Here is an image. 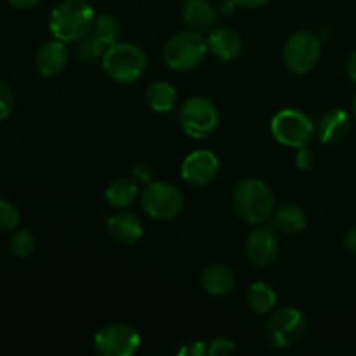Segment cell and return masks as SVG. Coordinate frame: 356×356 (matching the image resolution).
I'll return each instance as SVG.
<instances>
[{
    "label": "cell",
    "mask_w": 356,
    "mask_h": 356,
    "mask_svg": "<svg viewBox=\"0 0 356 356\" xmlns=\"http://www.w3.org/2000/svg\"><path fill=\"white\" fill-rule=\"evenodd\" d=\"M153 176H155V170H153V167L148 165V163H138V165L132 167V177H134L138 183L149 184L153 181Z\"/></svg>",
    "instance_id": "cell-30"
},
{
    "label": "cell",
    "mask_w": 356,
    "mask_h": 356,
    "mask_svg": "<svg viewBox=\"0 0 356 356\" xmlns=\"http://www.w3.org/2000/svg\"><path fill=\"white\" fill-rule=\"evenodd\" d=\"M346 70H348V75H350V79L355 80V82H356V49L353 52H351L350 58H348Z\"/></svg>",
    "instance_id": "cell-35"
},
{
    "label": "cell",
    "mask_w": 356,
    "mask_h": 356,
    "mask_svg": "<svg viewBox=\"0 0 356 356\" xmlns=\"http://www.w3.org/2000/svg\"><path fill=\"white\" fill-rule=\"evenodd\" d=\"M271 134L280 145L289 148H302L308 146L315 136L316 127L308 113L296 108L280 110L271 118Z\"/></svg>",
    "instance_id": "cell-6"
},
{
    "label": "cell",
    "mask_w": 356,
    "mask_h": 356,
    "mask_svg": "<svg viewBox=\"0 0 356 356\" xmlns=\"http://www.w3.org/2000/svg\"><path fill=\"white\" fill-rule=\"evenodd\" d=\"M273 225L278 232L285 233V235H298L308 225V218H306L305 209H301L296 204H284L275 211L273 214Z\"/></svg>",
    "instance_id": "cell-21"
},
{
    "label": "cell",
    "mask_w": 356,
    "mask_h": 356,
    "mask_svg": "<svg viewBox=\"0 0 356 356\" xmlns=\"http://www.w3.org/2000/svg\"><path fill=\"white\" fill-rule=\"evenodd\" d=\"M179 125L190 138H211L219 125L218 108L205 96L190 97L179 108Z\"/></svg>",
    "instance_id": "cell-8"
},
{
    "label": "cell",
    "mask_w": 356,
    "mask_h": 356,
    "mask_svg": "<svg viewBox=\"0 0 356 356\" xmlns=\"http://www.w3.org/2000/svg\"><path fill=\"white\" fill-rule=\"evenodd\" d=\"M92 33L96 35L106 47H110V45L120 42L122 24L120 21L115 16H111V14H99V16H96V21H94Z\"/></svg>",
    "instance_id": "cell-23"
},
{
    "label": "cell",
    "mask_w": 356,
    "mask_h": 356,
    "mask_svg": "<svg viewBox=\"0 0 356 356\" xmlns=\"http://www.w3.org/2000/svg\"><path fill=\"white\" fill-rule=\"evenodd\" d=\"M296 165H298V169H301V170H309L313 165H315V155H313L312 149H308V146L298 148Z\"/></svg>",
    "instance_id": "cell-31"
},
{
    "label": "cell",
    "mask_w": 356,
    "mask_h": 356,
    "mask_svg": "<svg viewBox=\"0 0 356 356\" xmlns=\"http://www.w3.org/2000/svg\"><path fill=\"white\" fill-rule=\"evenodd\" d=\"M247 306L254 315H268L277 306V292L266 282H254L247 291Z\"/></svg>",
    "instance_id": "cell-22"
},
{
    "label": "cell",
    "mask_w": 356,
    "mask_h": 356,
    "mask_svg": "<svg viewBox=\"0 0 356 356\" xmlns=\"http://www.w3.org/2000/svg\"><path fill=\"white\" fill-rule=\"evenodd\" d=\"M353 117H355V122H356V96L353 99Z\"/></svg>",
    "instance_id": "cell-37"
},
{
    "label": "cell",
    "mask_w": 356,
    "mask_h": 356,
    "mask_svg": "<svg viewBox=\"0 0 356 356\" xmlns=\"http://www.w3.org/2000/svg\"><path fill=\"white\" fill-rule=\"evenodd\" d=\"M103 70L113 82L132 83L141 79L148 68L145 51L131 42H117L104 51Z\"/></svg>",
    "instance_id": "cell-4"
},
{
    "label": "cell",
    "mask_w": 356,
    "mask_h": 356,
    "mask_svg": "<svg viewBox=\"0 0 356 356\" xmlns=\"http://www.w3.org/2000/svg\"><path fill=\"white\" fill-rule=\"evenodd\" d=\"M181 16H183V21L188 26V30H193L197 33H205V31L212 30L218 14H216L212 3L207 2V0H186L183 3Z\"/></svg>",
    "instance_id": "cell-18"
},
{
    "label": "cell",
    "mask_w": 356,
    "mask_h": 356,
    "mask_svg": "<svg viewBox=\"0 0 356 356\" xmlns=\"http://www.w3.org/2000/svg\"><path fill=\"white\" fill-rule=\"evenodd\" d=\"M68 49H66V42L59 40V38H52V40L44 42L38 47L37 56H35V65H37V72L45 79L59 75L63 70L68 65Z\"/></svg>",
    "instance_id": "cell-14"
},
{
    "label": "cell",
    "mask_w": 356,
    "mask_h": 356,
    "mask_svg": "<svg viewBox=\"0 0 356 356\" xmlns=\"http://www.w3.org/2000/svg\"><path fill=\"white\" fill-rule=\"evenodd\" d=\"M42 0H9V3L13 7H16V9H33V7H37L38 3H40Z\"/></svg>",
    "instance_id": "cell-33"
},
{
    "label": "cell",
    "mask_w": 356,
    "mask_h": 356,
    "mask_svg": "<svg viewBox=\"0 0 356 356\" xmlns=\"http://www.w3.org/2000/svg\"><path fill=\"white\" fill-rule=\"evenodd\" d=\"M179 188L167 181H152L141 193V207L155 221H172L183 211Z\"/></svg>",
    "instance_id": "cell-7"
},
{
    "label": "cell",
    "mask_w": 356,
    "mask_h": 356,
    "mask_svg": "<svg viewBox=\"0 0 356 356\" xmlns=\"http://www.w3.org/2000/svg\"><path fill=\"white\" fill-rule=\"evenodd\" d=\"M221 163L211 149H197L186 155L181 163V177L190 186H207L218 177Z\"/></svg>",
    "instance_id": "cell-12"
},
{
    "label": "cell",
    "mask_w": 356,
    "mask_h": 356,
    "mask_svg": "<svg viewBox=\"0 0 356 356\" xmlns=\"http://www.w3.org/2000/svg\"><path fill=\"white\" fill-rule=\"evenodd\" d=\"M19 225V211L6 197H0V232H13Z\"/></svg>",
    "instance_id": "cell-26"
},
{
    "label": "cell",
    "mask_w": 356,
    "mask_h": 356,
    "mask_svg": "<svg viewBox=\"0 0 356 356\" xmlns=\"http://www.w3.org/2000/svg\"><path fill=\"white\" fill-rule=\"evenodd\" d=\"M139 346V332L124 322L108 323L94 334V350L101 356H132Z\"/></svg>",
    "instance_id": "cell-10"
},
{
    "label": "cell",
    "mask_w": 356,
    "mask_h": 356,
    "mask_svg": "<svg viewBox=\"0 0 356 356\" xmlns=\"http://www.w3.org/2000/svg\"><path fill=\"white\" fill-rule=\"evenodd\" d=\"M209 52L207 38L193 30L179 31L167 40L163 61L174 72H191L202 65Z\"/></svg>",
    "instance_id": "cell-5"
},
{
    "label": "cell",
    "mask_w": 356,
    "mask_h": 356,
    "mask_svg": "<svg viewBox=\"0 0 356 356\" xmlns=\"http://www.w3.org/2000/svg\"><path fill=\"white\" fill-rule=\"evenodd\" d=\"M350 113L346 110H341V108H332V110L325 111L318 120L316 134H318L322 145H337L343 139H346V136L350 134Z\"/></svg>",
    "instance_id": "cell-15"
},
{
    "label": "cell",
    "mask_w": 356,
    "mask_h": 356,
    "mask_svg": "<svg viewBox=\"0 0 356 356\" xmlns=\"http://www.w3.org/2000/svg\"><path fill=\"white\" fill-rule=\"evenodd\" d=\"M37 247V238L31 235L30 229H13V235L9 238V250L13 256L19 257V259H24V257L31 256Z\"/></svg>",
    "instance_id": "cell-25"
},
{
    "label": "cell",
    "mask_w": 356,
    "mask_h": 356,
    "mask_svg": "<svg viewBox=\"0 0 356 356\" xmlns=\"http://www.w3.org/2000/svg\"><path fill=\"white\" fill-rule=\"evenodd\" d=\"M245 256L254 266L268 268L280 256V238L271 226L256 225L245 240Z\"/></svg>",
    "instance_id": "cell-11"
},
{
    "label": "cell",
    "mask_w": 356,
    "mask_h": 356,
    "mask_svg": "<svg viewBox=\"0 0 356 356\" xmlns=\"http://www.w3.org/2000/svg\"><path fill=\"white\" fill-rule=\"evenodd\" d=\"M322 56V42L318 35L312 31H296L287 38L282 51V59L289 72L305 75L315 70Z\"/></svg>",
    "instance_id": "cell-9"
},
{
    "label": "cell",
    "mask_w": 356,
    "mask_h": 356,
    "mask_svg": "<svg viewBox=\"0 0 356 356\" xmlns=\"http://www.w3.org/2000/svg\"><path fill=\"white\" fill-rule=\"evenodd\" d=\"M343 245H344V249H346V252L356 256V226L348 229L346 235H344Z\"/></svg>",
    "instance_id": "cell-32"
},
{
    "label": "cell",
    "mask_w": 356,
    "mask_h": 356,
    "mask_svg": "<svg viewBox=\"0 0 356 356\" xmlns=\"http://www.w3.org/2000/svg\"><path fill=\"white\" fill-rule=\"evenodd\" d=\"M200 285L207 294L214 298H225L236 287V277L226 264H209L200 275Z\"/></svg>",
    "instance_id": "cell-17"
},
{
    "label": "cell",
    "mask_w": 356,
    "mask_h": 356,
    "mask_svg": "<svg viewBox=\"0 0 356 356\" xmlns=\"http://www.w3.org/2000/svg\"><path fill=\"white\" fill-rule=\"evenodd\" d=\"M235 7H238L235 3V0H222L221 6H219V10H221V14H225V16H229V14L235 10Z\"/></svg>",
    "instance_id": "cell-36"
},
{
    "label": "cell",
    "mask_w": 356,
    "mask_h": 356,
    "mask_svg": "<svg viewBox=\"0 0 356 356\" xmlns=\"http://www.w3.org/2000/svg\"><path fill=\"white\" fill-rule=\"evenodd\" d=\"M139 195V183L134 177H115L110 181V184L104 190V200L111 205V207L118 209H127L138 200Z\"/></svg>",
    "instance_id": "cell-19"
},
{
    "label": "cell",
    "mask_w": 356,
    "mask_h": 356,
    "mask_svg": "<svg viewBox=\"0 0 356 356\" xmlns=\"http://www.w3.org/2000/svg\"><path fill=\"white\" fill-rule=\"evenodd\" d=\"M270 0H235V3L238 7H243V9H257V7H263Z\"/></svg>",
    "instance_id": "cell-34"
},
{
    "label": "cell",
    "mask_w": 356,
    "mask_h": 356,
    "mask_svg": "<svg viewBox=\"0 0 356 356\" xmlns=\"http://www.w3.org/2000/svg\"><path fill=\"white\" fill-rule=\"evenodd\" d=\"M207 45L209 52L221 61H233L235 58H238L243 49V42L238 31L228 26L214 28L209 31Z\"/></svg>",
    "instance_id": "cell-16"
},
{
    "label": "cell",
    "mask_w": 356,
    "mask_h": 356,
    "mask_svg": "<svg viewBox=\"0 0 356 356\" xmlns=\"http://www.w3.org/2000/svg\"><path fill=\"white\" fill-rule=\"evenodd\" d=\"M146 103L152 108L155 113H167V111H172L177 106V89L170 82L165 80H156L152 82L146 89Z\"/></svg>",
    "instance_id": "cell-20"
},
{
    "label": "cell",
    "mask_w": 356,
    "mask_h": 356,
    "mask_svg": "<svg viewBox=\"0 0 356 356\" xmlns=\"http://www.w3.org/2000/svg\"><path fill=\"white\" fill-rule=\"evenodd\" d=\"M306 330H308V320L305 313L299 312L298 308L285 306L268 313L263 336L268 346L273 350H289L301 343L302 337L306 336Z\"/></svg>",
    "instance_id": "cell-3"
},
{
    "label": "cell",
    "mask_w": 356,
    "mask_h": 356,
    "mask_svg": "<svg viewBox=\"0 0 356 356\" xmlns=\"http://www.w3.org/2000/svg\"><path fill=\"white\" fill-rule=\"evenodd\" d=\"M236 350V344L226 337H218V339L209 343V355L211 356H225L233 353Z\"/></svg>",
    "instance_id": "cell-28"
},
{
    "label": "cell",
    "mask_w": 356,
    "mask_h": 356,
    "mask_svg": "<svg viewBox=\"0 0 356 356\" xmlns=\"http://www.w3.org/2000/svg\"><path fill=\"white\" fill-rule=\"evenodd\" d=\"M16 106V99H14V92L7 82L0 79V120H6L10 117Z\"/></svg>",
    "instance_id": "cell-27"
},
{
    "label": "cell",
    "mask_w": 356,
    "mask_h": 356,
    "mask_svg": "<svg viewBox=\"0 0 356 356\" xmlns=\"http://www.w3.org/2000/svg\"><path fill=\"white\" fill-rule=\"evenodd\" d=\"M73 51H75V58L79 59L80 63L90 65V63L97 61V59H103L106 45L90 31L89 35H86V37H82L80 40L75 42V49H73Z\"/></svg>",
    "instance_id": "cell-24"
},
{
    "label": "cell",
    "mask_w": 356,
    "mask_h": 356,
    "mask_svg": "<svg viewBox=\"0 0 356 356\" xmlns=\"http://www.w3.org/2000/svg\"><path fill=\"white\" fill-rule=\"evenodd\" d=\"M177 355L183 356H205L209 355V344L205 341H188L177 350Z\"/></svg>",
    "instance_id": "cell-29"
},
{
    "label": "cell",
    "mask_w": 356,
    "mask_h": 356,
    "mask_svg": "<svg viewBox=\"0 0 356 356\" xmlns=\"http://www.w3.org/2000/svg\"><path fill=\"white\" fill-rule=\"evenodd\" d=\"M233 211L249 225H263L273 218L277 211L275 193L259 177H245L233 190Z\"/></svg>",
    "instance_id": "cell-1"
},
{
    "label": "cell",
    "mask_w": 356,
    "mask_h": 356,
    "mask_svg": "<svg viewBox=\"0 0 356 356\" xmlns=\"http://www.w3.org/2000/svg\"><path fill=\"white\" fill-rule=\"evenodd\" d=\"M106 232L118 245H136L143 238V222L138 216L127 212L125 209L115 212L106 221Z\"/></svg>",
    "instance_id": "cell-13"
},
{
    "label": "cell",
    "mask_w": 356,
    "mask_h": 356,
    "mask_svg": "<svg viewBox=\"0 0 356 356\" xmlns=\"http://www.w3.org/2000/svg\"><path fill=\"white\" fill-rule=\"evenodd\" d=\"M96 10L86 0H63L49 16V30L52 37L75 44L92 31Z\"/></svg>",
    "instance_id": "cell-2"
}]
</instances>
